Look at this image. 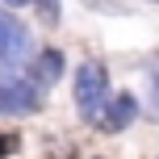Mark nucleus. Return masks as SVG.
<instances>
[{"label":"nucleus","instance_id":"3","mask_svg":"<svg viewBox=\"0 0 159 159\" xmlns=\"http://www.w3.org/2000/svg\"><path fill=\"white\" fill-rule=\"evenodd\" d=\"M42 105V92L34 80H4L0 84V109L4 113H34Z\"/></svg>","mask_w":159,"mask_h":159},{"label":"nucleus","instance_id":"1","mask_svg":"<svg viewBox=\"0 0 159 159\" xmlns=\"http://www.w3.org/2000/svg\"><path fill=\"white\" fill-rule=\"evenodd\" d=\"M109 71H105V63H96V59H88V63H80L75 71V105L80 113H84L88 121L101 117V109L109 105Z\"/></svg>","mask_w":159,"mask_h":159},{"label":"nucleus","instance_id":"8","mask_svg":"<svg viewBox=\"0 0 159 159\" xmlns=\"http://www.w3.org/2000/svg\"><path fill=\"white\" fill-rule=\"evenodd\" d=\"M0 159H4V138H0Z\"/></svg>","mask_w":159,"mask_h":159},{"label":"nucleus","instance_id":"6","mask_svg":"<svg viewBox=\"0 0 159 159\" xmlns=\"http://www.w3.org/2000/svg\"><path fill=\"white\" fill-rule=\"evenodd\" d=\"M34 8L46 25H59V0H34Z\"/></svg>","mask_w":159,"mask_h":159},{"label":"nucleus","instance_id":"4","mask_svg":"<svg viewBox=\"0 0 159 159\" xmlns=\"http://www.w3.org/2000/svg\"><path fill=\"white\" fill-rule=\"evenodd\" d=\"M138 117V101L130 92H113L109 105L101 109V117H96V130H105V134H117V130H126L130 121Z\"/></svg>","mask_w":159,"mask_h":159},{"label":"nucleus","instance_id":"5","mask_svg":"<svg viewBox=\"0 0 159 159\" xmlns=\"http://www.w3.org/2000/svg\"><path fill=\"white\" fill-rule=\"evenodd\" d=\"M59 75H63V55H59V50H42V55L30 63V80L38 88H50Z\"/></svg>","mask_w":159,"mask_h":159},{"label":"nucleus","instance_id":"9","mask_svg":"<svg viewBox=\"0 0 159 159\" xmlns=\"http://www.w3.org/2000/svg\"><path fill=\"white\" fill-rule=\"evenodd\" d=\"M155 88H159V75H155Z\"/></svg>","mask_w":159,"mask_h":159},{"label":"nucleus","instance_id":"7","mask_svg":"<svg viewBox=\"0 0 159 159\" xmlns=\"http://www.w3.org/2000/svg\"><path fill=\"white\" fill-rule=\"evenodd\" d=\"M4 4H13V8H17V4H25V0H4Z\"/></svg>","mask_w":159,"mask_h":159},{"label":"nucleus","instance_id":"2","mask_svg":"<svg viewBox=\"0 0 159 159\" xmlns=\"http://www.w3.org/2000/svg\"><path fill=\"white\" fill-rule=\"evenodd\" d=\"M30 59V30H25L17 17H4L0 13V67L13 71Z\"/></svg>","mask_w":159,"mask_h":159}]
</instances>
